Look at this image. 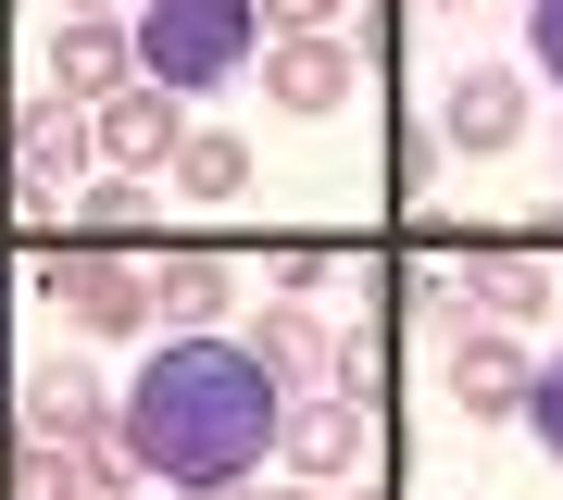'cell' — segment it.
Instances as JSON below:
<instances>
[{"label":"cell","mask_w":563,"mask_h":500,"mask_svg":"<svg viewBox=\"0 0 563 500\" xmlns=\"http://www.w3.org/2000/svg\"><path fill=\"white\" fill-rule=\"evenodd\" d=\"M288 438V388L251 363V338H163L113 388V451L163 488H251Z\"/></svg>","instance_id":"cell-1"},{"label":"cell","mask_w":563,"mask_h":500,"mask_svg":"<svg viewBox=\"0 0 563 500\" xmlns=\"http://www.w3.org/2000/svg\"><path fill=\"white\" fill-rule=\"evenodd\" d=\"M139 76L151 88H176V100H213V88H239L251 63H263V0H139Z\"/></svg>","instance_id":"cell-2"},{"label":"cell","mask_w":563,"mask_h":500,"mask_svg":"<svg viewBox=\"0 0 563 500\" xmlns=\"http://www.w3.org/2000/svg\"><path fill=\"white\" fill-rule=\"evenodd\" d=\"M38 288L76 313V338H151V263L139 251H88V238H38Z\"/></svg>","instance_id":"cell-3"},{"label":"cell","mask_w":563,"mask_h":500,"mask_svg":"<svg viewBox=\"0 0 563 500\" xmlns=\"http://www.w3.org/2000/svg\"><path fill=\"white\" fill-rule=\"evenodd\" d=\"M88 138H101V176H176V151H188V100L176 88H113L101 113H88Z\"/></svg>","instance_id":"cell-4"},{"label":"cell","mask_w":563,"mask_h":500,"mask_svg":"<svg viewBox=\"0 0 563 500\" xmlns=\"http://www.w3.org/2000/svg\"><path fill=\"white\" fill-rule=\"evenodd\" d=\"M101 163V138H88V113H51V100H13V213L51 225V200Z\"/></svg>","instance_id":"cell-5"},{"label":"cell","mask_w":563,"mask_h":500,"mask_svg":"<svg viewBox=\"0 0 563 500\" xmlns=\"http://www.w3.org/2000/svg\"><path fill=\"white\" fill-rule=\"evenodd\" d=\"M363 451H376V413H363V400H339V388L288 400V438H276V463H288L301 488H339V476H363Z\"/></svg>","instance_id":"cell-6"},{"label":"cell","mask_w":563,"mask_h":500,"mask_svg":"<svg viewBox=\"0 0 563 500\" xmlns=\"http://www.w3.org/2000/svg\"><path fill=\"white\" fill-rule=\"evenodd\" d=\"M514 138H526V76H514V63H463V76L439 88V151L488 163V151H514Z\"/></svg>","instance_id":"cell-7"},{"label":"cell","mask_w":563,"mask_h":500,"mask_svg":"<svg viewBox=\"0 0 563 500\" xmlns=\"http://www.w3.org/2000/svg\"><path fill=\"white\" fill-rule=\"evenodd\" d=\"M113 88H139V38H125L113 13H63V25H51V88H38V100H88V113H101Z\"/></svg>","instance_id":"cell-8"},{"label":"cell","mask_w":563,"mask_h":500,"mask_svg":"<svg viewBox=\"0 0 563 500\" xmlns=\"http://www.w3.org/2000/svg\"><path fill=\"white\" fill-rule=\"evenodd\" d=\"M25 438L101 463V451H113V388L88 376V363H38V376H25Z\"/></svg>","instance_id":"cell-9"},{"label":"cell","mask_w":563,"mask_h":500,"mask_svg":"<svg viewBox=\"0 0 563 500\" xmlns=\"http://www.w3.org/2000/svg\"><path fill=\"white\" fill-rule=\"evenodd\" d=\"M151 313L176 325V338H213V325L239 313V263L225 251H151Z\"/></svg>","instance_id":"cell-10"},{"label":"cell","mask_w":563,"mask_h":500,"mask_svg":"<svg viewBox=\"0 0 563 500\" xmlns=\"http://www.w3.org/2000/svg\"><path fill=\"white\" fill-rule=\"evenodd\" d=\"M251 363H263V376H276L288 400L339 388V338L313 325V300H263V313H251Z\"/></svg>","instance_id":"cell-11"},{"label":"cell","mask_w":563,"mask_h":500,"mask_svg":"<svg viewBox=\"0 0 563 500\" xmlns=\"http://www.w3.org/2000/svg\"><path fill=\"white\" fill-rule=\"evenodd\" d=\"M539 363L514 351V325H463L451 338V413H526Z\"/></svg>","instance_id":"cell-12"},{"label":"cell","mask_w":563,"mask_h":500,"mask_svg":"<svg viewBox=\"0 0 563 500\" xmlns=\"http://www.w3.org/2000/svg\"><path fill=\"white\" fill-rule=\"evenodd\" d=\"M263 100L276 113H339L351 100V38H263Z\"/></svg>","instance_id":"cell-13"},{"label":"cell","mask_w":563,"mask_h":500,"mask_svg":"<svg viewBox=\"0 0 563 500\" xmlns=\"http://www.w3.org/2000/svg\"><path fill=\"white\" fill-rule=\"evenodd\" d=\"M551 251H476V263H463V300H476V313L488 325H539L551 313Z\"/></svg>","instance_id":"cell-14"},{"label":"cell","mask_w":563,"mask_h":500,"mask_svg":"<svg viewBox=\"0 0 563 500\" xmlns=\"http://www.w3.org/2000/svg\"><path fill=\"white\" fill-rule=\"evenodd\" d=\"M239 188H251V138L188 125V151H176V200H239Z\"/></svg>","instance_id":"cell-15"},{"label":"cell","mask_w":563,"mask_h":500,"mask_svg":"<svg viewBox=\"0 0 563 500\" xmlns=\"http://www.w3.org/2000/svg\"><path fill=\"white\" fill-rule=\"evenodd\" d=\"M0 500H88V451L13 438V451H0Z\"/></svg>","instance_id":"cell-16"},{"label":"cell","mask_w":563,"mask_h":500,"mask_svg":"<svg viewBox=\"0 0 563 500\" xmlns=\"http://www.w3.org/2000/svg\"><path fill=\"white\" fill-rule=\"evenodd\" d=\"M76 225H88V251H125L151 225V176H88L76 188Z\"/></svg>","instance_id":"cell-17"},{"label":"cell","mask_w":563,"mask_h":500,"mask_svg":"<svg viewBox=\"0 0 563 500\" xmlns=\"http://www.w3.org/2000/svg\"><path fill=\"white\" fill-rule=\"evenodd\" d=\"M526 76L563 88V0H526Z\"/></svg>","instance_id":"cell-18"},{"label":"cell","mask_w":563,"mask_h":500,"mask_svg":"<svg viewBox=\"0 0 563 500\" xmlns=\"http://www.w3.org/2000/svg\"><path fill=\"white\" fill-rule=\"evenodd\" d=\"M263 25L276 38H339V0H263Z\"/></svg>","instance_id":"cell-19"},{"label":"cell","mask_w":563,"mask_h":500,"mask_svg":"<svg viewBox=\"0 0 563 500\" xmlns=\"http://www.w3.org/2000/svg\"><path fill=\"white\" fill-rule=\"evenodd\" d=\"M526 425H539V451L563 463V363H551V376H539V388H526Z\"/></svg>","instance_id":"cell-20"},{"label":"cell","mask_w":563,"mask_h":500,"mask_svg":"<svg viewBox=\"0 0 563 500\" xmlns=\"http://www.w3.org/2000/svg\"><path fill=\"white\" fill-rule=\"evenodd\" d=\"M0 188H13V100H0Z\"/></svg>","instance_id":"cell-21"},{"label":"cell","mask_w":563,"mask_h":500,"mask_svg":"<svg viewBox=\"0 0 563 500\" xmlns=\"http://www.w3.org/2000/svg\"><path fill=\"white\" fill-rule=\"evenodd\" d=\"M251 500H325V488H301V476H288V488H251Z\"/></svg>","instance_id":"cell-22"},{"label":"cell","mask_w":563,"mask_h":500,"mask_svg":"<svg viewBox=\"0 0 563 500\" xmlns=\"http://www.w3.org/2000/svg\"><path fill=\"white\" fill-rule=\"evenodd\" d=\"M176 500H239V488H176Z\"/></svg>","instance_id":"cell-23"},{"label":"cell","mask_w":563,"mask_h":500,"mask_svg":"<svg viewBox=\"0 0 563 500\" xmlns=\"http://www.w3.org/2000/svg\"><path fill=\"white\" fill-rule=\"evenodd\" d=\"M63 13H113V0H63Z\"/></svg>","instance_id":"cell-24"},{"label":"cell","mask_w":563,"mask_h":500,"mask_svg":"<svg viewBox=\"0 0 563 500\" xmlns=\"http://www.w3.org/2000/svg\"><path fill=\"white\" fill-rule=\"evenodd\" d=\"M88 500H125V488H88Z\"/></svg>","instance_id":"cell-25"},{"label":"cell","mask_w":563,"mask_h":500,"mask_svg":"<svg viewBox=\"0 0 563 500\" xmlns=\"http://www.w3.org/2000/svg\"><path fill=\"white\" fill-rule=\"evenodd\" d=\"M551 325H563V288H551Z\"/></svg>","instance_id":"cell-26"},{"label":"cell","mask_w":563,"mask_h":500,"mask_svg":"<svg viewBox=\"0 0 563 500\" xmlns=\"http://www.w3.org/2000/svg\"><path fill=\"white\" fill-rule=\"evenodd\" d=\"M451 13H463V0H451Z\"/></svg>","instance_id":"cell-27"}]
</instances>
